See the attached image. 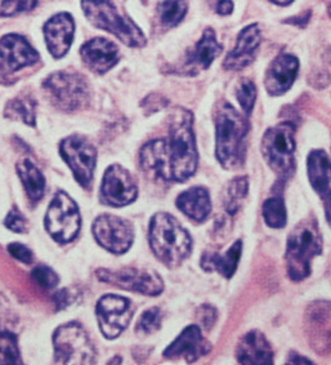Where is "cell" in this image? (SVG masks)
Listing matches in <instances>:
<instances>
[{"mask_svg":"<svg viewBox=\"0 0 331 365\" xmlns=\"http://www.w3.org/2000/svg\"><path fill=\"white\" fill-rule=\"evenodd\" d=\"M168 181L184 182L194 176L199 164L194 133V116L186 108H177L167 141Z\"/></svg>","mask_w":331,"mask_h":365,"instance_id":"cell-1","label":"cell"},{"mask_svg":"<svg viewBox=\"0 0 331 365\" xmlns=\"http://www.w3.org/2000/svg\"><path fill=\"white\" fill-rule=\"evenodd\" d=\"M218 162L226 170L243 167L246 158V137L251 130L248 116H243L228 102H221L216 108Z\"/></svg>","mask_w":331,"mask_h":365,"instance_id":"cell-2","label":"cell"},{"mask_svg":"<svg viewBox=\"0 0 331 365\" xmlns=\"http://www.w3.org/2000/svg\"><path fill=\"white\" fill-rule=\"evenodd\" d=\"M149 245L159 261L177 267L189 257L192 239L186 229L168 213H157L149 223Z\"/></svg>","mask_w":331,"mask_h":365,"instance_id":"cell-3","label":"cell"},{"mask_svg":"<svg viewBox=\"0 0 331 365\" xmlns=\"http://www.w3.org/2000/svg\"><path fill=\"white\" fill-rule=\"evenodd\" d=\"M322 237L315 217L298 223L288 237L286 264L291 280L302 282L311 274V262L322 253Z\"/></svg>","mask_w":331,"mask_h":365,"instance_id":"cell-4","label":"cell"},{"mask_svg":"<svg viewBox=\"0 0 331 365\" xmlns=\"http://www.w3.org/2000/svg\"><path fill=\"white\" fill-rule=\"evenodd\" d=\"M81 8L89 22L95 27L115 35L128 47H143L146 36L133 21L117 12L112 0H81Z\"/></svg>","mask_w":331,"mask_h":365,"instance_id":"cell-5","label":"cell"},{"mask_svg":"<svg viewBox=\"0 0 331 365\" xmlns=\"http://www.w3.org/2000/svg\"><path fill=\"white\" fill-rule=\"evenodd\" d=\"M262 154L270 170L281 178L291 176L295 168V127L291 123H281L268 129L262 140Z\"/></svg>","mask_w":331,"mask_h":365,"instance_id":"cell-6","label":"cell"},{"mask_svg":"<svg viewBox=\"0 0 331 365\" xmlns=\"http://www.w3.org/2000/svg\"><path fill=\"white\" fill-rule=\"evenodd\" d=\"M54 356L58 364H93L95 349L87 331L76 323L62 325L54 333Z\"/></svg>","mask_w":331,"mask_h":365,"instance_id":"cell-7","label":"cell"},{"mask_svg":"<svg viewBox=\"0 0 331 365\" xmlns=\"http://www.w3.org/2000/svg\"><path fill=\"white\" fill-rule=\"evenodd\" d=\"M80 226V212L76 203L66 192H57L46 216V229L49 235L57 243H70L78 237Z\"/></svg>","mask_w":331,"mask_h":365,"instance_id":"cell-8","label":"cell"},{"mask_svg":"<svg viewBox=\"0 0 331 365\" xmlns=\"http://www.w3.org/2000/svg\"><path fill=\"white\" fill-rule=\"evenodd\" d=\"M43 86L54 105L65 111L78 110L88 100V86L81 75L54 73L48 76Z\"/></svg>","mask_w":331,"mask_h":365,"instance_id":"cell-9","label":"cell"},{"mask_svg":"<svg viewBox=\"0 0 331 365\" xmlns=\"http://www.w3.org/2000/svg\"><path fill=\"white\" fill-rule=\"evenodd\" d=\"M60 151L73 170L75 180L80 183L81 187L90 189L97 162L95 146L84 137L70 135L62 141Z\"/></svg>","mask_w":331,"mask_h":365,"instance_id":"cell-10","label":"cell"},{"mask_svg":"<svg viewBox=\"0 0 331 365\" xmlns=\"http://www.w3.org/2000/svg\"><path fill=\"white\" fill-rule=\"evenodd\" d=\"M97 277L105 283L116 285L125 291L141 293L145 296H159L164 289L160 275L146 269H122V270H97Z\"/></svg>","mask_w":331,"mask_h":365,"instance_id":"cell-11","label":"cell"},{"mask_svg":"<svg viewBox=\"0 0 331 365\" xmlns=\"http://www.w3.org/2000/svg\"><path fill=\"white\" fill-rule=\"evenodd\" d=\"M93 235L98 244L115 255L125 253L133 244L135 231L127 220L103 215L93 223Z\"/></svg>","mask_w":331,"mask_h":365,"instance_id":"cell-12","label":"cell"},{"mask_svg":"<svg viewBox=\"0 0 331 365\" xmlns=\"http://www.w3.org/2000/svg\"><path fill=\"white\" fill-rule=\"evenodd\" d=\"M133 317L128 298L107 294L97 304V319L103 336L107 339L119 337L127 329Z\"/></svg>","mask_w":331,"mask_h":365,"instance_id":"cell-13","label":"cell"},{"mask_svg":"<svg viewBox=\"0 0 331 365\" xmlns=\"http://www.w3.org/2000/svg\"><path fill=\"white\" fill-rule=\"evenodd\" d=\"M137 194V183L128 170L116 164L106 170L101 186L102 203L111 207H124L133 203Z\"/></svg>","mask_w":331,"mask_h":365,"instance_id":"cell-14","label":"cell"},{"mask_svg":"<svg viewBox=\"0 0 331 365\" xmlns=\"http://www.w3.org/2000/svg\"><path fill=\"white\" fill-rule=\"evenodd\" d=\"M39 61V53L19 34H8L0 39V71L14 74L21 68Z\"/></svg>","mask_w":331,"mask_h":365,"instance_id":"cell-15","label":"cell"},{"mask_svg":"<svg viewBox=\"0 0 331 365\" xmlns=\"http://www.w3.org/2000/svg\"><path fill=\"white\" fill-rule=\"evenodd\" d=\"M307 334L318 354L331 351V301H320L307 310Z\"/></svg>","mask_w":331,"mask_h":365,"instance_id":"cell-16","label":"cell"},{"mask_svg":"<svg viewBox=\"0 0 331 365\" xmlns=\"http://www.w3.org/2000/svg\"><path fill=\"white\" fill-rule=\"evenodd\" d=\"M312 187L325 204L326 220L331 226V159L322 150L312 151L307 160Z\"/></svg>","mask_w":331,"mask_h":365,"instance_id":"cell-17","label":"cell"},{"mask_svg":"<svg viewBox=\"0 0 331 365\" xmlns=\"http://www.w3.org/2000/svg\"><path fill=\"white\" fill-rule=\"evenodd\" d=\"M262 41V30L258 24L245 27L237 36L236 47L224 62L226 70H243L256 60L258 49Z\"/></svg>","mask_w":331,"mask_h":365,"instance_id":"cell-18","label":"cell"},{"mask_svg":"<svg viewBox=\"0 0 331 365\" xmlns=\"http://www.w3.org/2000/svg\"><path fill=\"white\" fill-rule=\"evenodd\" d=\"M299 61L289 53L278 54L267 68L264 86L270 96L285 95L297 78Z\"/></svg>","mask_w":331,"mask_h":365,"instance_id":"cell-19","label":"cell"},{"mask_svg":"<svg viewBox=\"0 0 331 365\" xmlns=\"http://www.w3.org/2000/svg\"><path fill=\"white\" fill-rule=\"evenodd\" d=\"M210 350L211 346L204 339L201 329L197 325H189L164 351V356L167 359L183 358L187 363H194Z\"/></svg>","mask_w":331,"mask_h":365,"instance_id":"cell-20","label":"cell"},{"mask_svg":"<svg viewBox=\"0 0 331 365\" xmlns=\"http://www.w3.org/2000/svg\"><path fill=\"white\" fill-rule=\"evenodd\" d=\"M75 24L68 14H58L48 21L44 26V36L48 51L54 58H61L68 53L74 39Z\"/></svg>","mask_w":331,"mask_h":365,"instance_id":"cell-21","label":"cell"},{"mask_svg":"<svg viewBox=\"0 0 331 365\" xmlns=\"http://www.w3.org/2000/svg\"><path fill=\"white\" fill-rule=\"evenodd\" d=\"M80 54L84 63L97 74L107 73L120 58L115 44L103 38H95L85 43L81 47Z\"/></svg>","mask_w":331,"mask_h":365,"instance_id":"cell-22","label":"cell"},{"mask_svg":"<svg viewBox=\"0 0 331 365\" xmlns=\"http://www.w3.org/2000/svg\"><path fill=\"white\" fill-rule=\"evenodd\" d=\"M236 356L240 364H273V350L270 342L258 331H249L243 336L237 345Z\"/></svg>","mask_w":331,"mask_h":365,"instance_id":"cell-23","label":"cell"},{"mask_svg":"<svg viewBox=\"0 0 331 365\" xmlns=\"http://www.w3.org/2000/svg\"><path fill=\"white\" fill-rule=\"evenodd\" d=\"M222 52H224V47L216 41L214 30L211 27H208L204 31L201 39L197 41L196 47L192 51V53H189L186 62V68H189V71L192 73L206 70Z\"/></svg>","mask_w":331,"mask_h":365,"instance_id":"cell-24","label":"cell"},{"mask_svg":"<svg viewBox=\"0 0 331 365\" xmlns=\"http://www.w3.org/2000/svg\"><path fill=\"white\" fill-rule=\"evenodd\" d=\"M177 207L191 220L196 222H204L211 213L209 191L203 186H195L186 190L178 196Z\"/></svg>","mask_w":331,"mask_h":365,"instance_id":"cell-25","label":"cell"},{"mask_svg":"<svg viewBox=\"0 0 331 365\" xmlns=\"http://www.w3.org/2000/svg\"><path fill=\"white\" fill-rule=\"evenodd\" d=\"M243 253V242L237 240L224 255L218 253H204L201 258V267L205 271H216L224 277L230 279L238 266V261Z\"/></svg>","mask_w":331,"mask_h":365,"instance_id":"cell-26","label":"cell"},{"mask_svg":"<svg viewBox=\"0 0 331 365\" xmlns=\"http://www.w3.org/2000/svg\"><path fill=\"white\" fill-rule=\"evenodd\" d=\"M17 173L20 176L21 181L23 183V187L26 190L28 197L36 203L39 202L46 187V180L41 175V170L35 167L28 159H23L17 164Z\"/></svg>","mask_w":331,"mask_h":365,"instance_id":"cell-27","label":"cell"},{"mask_svg":"<svg viewBox=\"0 0 331 365\" xmlns=\"http://www.w3.org/2000/svg\"><path fill=\"white\" fill-rule=\"evenodd\" d=\"M157 14L165 29L176 27L187 14V3L184 0H164L157 6Z\"/></svg>","mask_w":331,"mask_h":365,"instance_id":"cell-28","label":"cell"},{"mask_svg":"<svg viewBox=\"0 0 331 365\" xmlns=\"http://www.w3.org/2000/svg\"><path fill=\"white\" fill-rule=\"evenodd\" d=\"M6 116L35 127V102L30 97H17L8 102Z\"/></svg>","mask_w":331,"mask_h":365,"instance_id":"cell-29","label":"cell"},{"mask_svg":"<svg viewBox=\"0 0 331 365\" xmlns=\"http://www.w3.org/2000/svg\"><path fill=\"white\" fill-rule=\"evenodd\" d=\"M266 223L272 229H283L286 225V208L283 197H270L267 199L262 208Z\"/></svg>","mask_w":331,"mask_h":365,"instance_id":"cell-30","label":"cell"},{"mask_svg":"<svg viewBox=\"0 0 331 365\" xmlns=\"http://www.w3.org/2000/svg\"><path fill=\"white\" fill-rule=\"evenodd\" d=\"M248 187L249 183L246 177H237L231 181L226 197V210L230 215H235L241 208V204L248 195Z\"/></svg>","mask_w":331,"mask_h":365,"instance_id":"cell-31","label":"cell"},{"mask_svg":"<svg viewBox=\"0 0 331 365\" xmlns=\"http://www.w3.org/2000/svg\"><path fill=\"white\" fill-rule=\"evenodd\" d=\"M237 100L243 108V114L251 116V111L254 108V103L257 100V88L254 83L251 81H240L236 91Z\"/></svg>","mask_w":331,"mask_h":365,"instance_id":"cell-32","label":"cell"},{"mask_svg":"<svg viewBox=\"0 0 331 365\" xmlns=\"http://www.w3.org/2000/svg\"><path fill=\"white\" fill-rule=\"evenodd\" d=\"M36 4H38V0H3L0 6V16L14 17L16 14L34 9Z\"/></svg>","mask_w":331,"mask_h":365,"instance_id":"cell-33","label":"cell"},{"mask_svg":"<svg viewBox=\"0 0 331 365\" xmlns=\"http://www.w3.org/2000/svg\"><path fill=\"white\" fill-rule=\"evenodd\" d=\"M162 327V312L157 307H152L147 312H143L142 317L138 323V329L145 333H154L159 331Z\"/></svg>","mask_w":331,"mask_h":365,"instance_id":"cell-34","label":"cell"},{"mask_svg":"<svg viewBox=\"0 0 331 365\" xmlns=\"http://www.w3.org/2000/svg\"><path fill=\"white\" fill-rule=\"evenodd\" d=\"M31 275H33L35 282L43 288L51 289V288H54L56 285L58 284L57 274L52 269L46 267V266L36 267Z\"/></svg>","mask_w":331,"mask_h":365,"instance_id":"cell-35","label":"cell"},{"mask_svg":"<svg viewBox=\"0 0 331 365\" xmlns=\"http://www.w3.org/2000/svg\"><path fill=\"white\" fill-rule=\"evenodd\" d=\"M6 226L9 230L21 234V232L26 231V220H25V217L21 213L20 210L17 208H12V210L8 213L7 218H6Z\"/></svg>","mask_w":331,"mask_h":365,"instance_id":"cell-36","label":"cell"},{"mask_svg":"<svg viewBox=\"0 0 331 365\" xmlns=\"http://www.w3.org/2000/svg\"><path fill=\"white\" fill-rule=\"evenodd\" d=\"M0 364H21L20 354L14 341L0 347Z\"/></svg>","mask_w":331,"mask_h":365,"instance_id":"cell-37","label":"cell"},{"mask_svg":"<svg viewBox=\"0 0 331 365\" xmlns=\"http://www.w3.org/2000/svg\"><path fill=\"white\" fill-rule=\"evenodd\" d=\"M197 317L200 320V324L203 325L205 329H210L213 325L216 324L218 312L213 306L204 304L197 312Z\"/></svg>","mask_w":331,"mask_h":365,"instance_id":"cell-38","label":"cell"},{"mask_svg":"<svg viewBox=\"0 0 331 365\" xmlns=\"http://www.w3.org/2000/svg\"><path fill=\"white\" fill-rule=\"evenodd\" d=\"M8 250H9V253H11L16 259H19V261L23 262V264H31V261H33V253H31V250L26 248L25 245L19 243L9 244Z\"/></svg>","mask_w":331,"mask_h":365,"instance_id":"cell-39","label":"cell"},{"mask_svg":"<svg viewBox=\"0 0 331 365\" xmlns=\"http://www.w3.org/2000/svg\"><path fill=\"white\" fill-rule=\"evenodd\" d=\"M233 11V1L232 0H218L216 3V14L221 16H228Z\"/></svg>","mask_w":331,"mask_h":365,"instance_id":"cell-40","label":"cell"},{"mask_svg":"<svg viewBox=\"0 0 331 365\" xmlns=\"http://www.w3.org/2000/svg\"><path fill=\"white\" fill-rule=\"evenodd\" d=\"M288 364H312L308 359L300 356L297 352H290L289 359H288Z\"/></svg>","mask_w":331,"mask_h":365,"instance_id":"cell-41","label":"cell"},{"mask_svg":"<svg viewBox=\"0 0 331 365\" xmlns=\"http://www.w3.org/2000/svg\"><path fill=\"white\" fill-rule=\"evenodd\" d=\"M308 20H310V17H307V19H305V17H303V14H299V16H297V17H293V19L286 21V22H290V24H294V25H299V26H303V25H305V24L308 22Z\"/></svg>","mask_w":331,"mask_h":365,"instance_id":"cell-42","label":"cell"},{"mask_svg":"<svg viewBox=\"0 0 331 365\" xmlns=\"http://www.w3.org/2000/svg\"><path fill=\"white\" fill-rule=\"evenodd\" d=\"M272 3H275V4H278V6H283V7H285V6H289V4H291L294 0H270Z\"/></svg>","mask_w":331,"mask_h":365,"instance_id":"cell-43","label":"cell"},{"mask_svg":"<svg viewBox=\"0 0 331 365\" xmlns=\"http://www.w3.org/2000/svg\"><path fill=\"white\" fill-rule=\"evenodd\" d=\"M327 4H329V14H330L331 17V0H329V3H327Z\"/></svg>","mask_w":331,"mask_h":365,"instance_id":"cell-44","label":"cell"}]
</instances>
